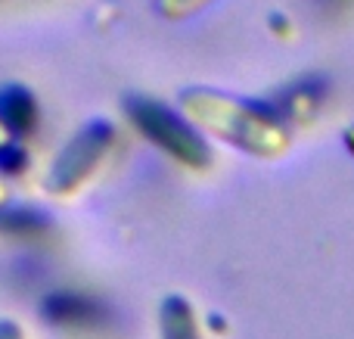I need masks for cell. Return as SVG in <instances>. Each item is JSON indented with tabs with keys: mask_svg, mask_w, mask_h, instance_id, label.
Masks as SVG:
<instances>
[{
	"mask_svg": "<svg viewBox=\"0 0 354 339\" xmlns=\"http://www.w3.org/2000/svg\"><path fill=\"white\" fill-rule=\"evenodd\" d=\"M183 106L199 128L224 137L233 147L245 149L252 156H280L289 147V134L283 128L280 116L261 109V106L239 103V100L221 97L212 91L183 93Z\"/></svg>",
	"mask_w": 354,
	"mask_h": 339,
	"instance_id": "cell-1",
	"label": "cell"
},
{
	"mask_svg": "<svg viewBox=\"0 0 354 339\" xmlns=\"http://www.w3.org/2000/svg\"><path fill=\"white\" fill-rule=\"evenodd\" d=\"M128 112H131L137 128H140L153 143H159L165 153H171L177 162L193 165V168L208 165L212 156H208V147L202 143V137L196 134V131H189L180 118L171 116V112H165L159 103H153V100H131Z\"/></svg>",
	"mask_w": 354,
	"mask_h": 339,
	"instance_id": "cell-2",
	"label": "cell"
},
{
	"mask_svg": "<svg viewBox=\"0 0 354 339\" xmlns=\"http://www.w3.org/2000/svg\"><path fill=\"white\" fill-rule=\"evenodd\" d=\"M109 140H112V131L106 128V125H91V128H84L62 149L59 162L53 165V174H50V187L59 193L75 190V187L97 168V162L103 159Z\"/></svg>",
	"mask_w": 354,
	"mask_h": 339,
	"instance_id": "cell-3",
	"label": "cell"
},
{
	"mask_svg": "<svg viewBox=\"0 0 354 339\" xmlns=\"http://www.w3.org/2000/svg\"><path fill=\"white\" fill-rule=\"evenodd\" d=\"M35 118H37L35 100L22 87H10V91L0 93V125L10 134H25L35 125Z\"/></svg>",
	"mask_w": 354,
	"mask_h": 339,
	"instance_id": "cell-4",
	"label": "cell"
},
{
	"mask_svg": "<svg viewBox=\"0 0 354 339\" xmlns=\"http://www.w3.org/2000/svg\"><path fill=\"white\" fill-rule=\"evenodd\" d=\"M162 330L165 339H199L196 333V318L183 299H168L162 309Z\"/></svg>",
	"mask_w": 354,
	"mask_h": 339,
	"instance_id": "cell-5",
	"label": "cell"
},
{
	"mask_svg": "<svg viewBox=\"0 0 354 339\" xmlns=\"http://www.w3.org/2000/svg\"><path fill=\"white\" fill-rule=\"evenodd\" d=\"M317 87L314 84H299V87H292L289 91V106H286V112H308V109H314V103H317Z\"/></svg>",
	"mask_w": 354,
	"mask_h": 339,
	"instance_id": "cell-6",
	"label": "cell"
},
{
	"mask_svg": "<svg viewBox=\"0 0 354 339\" xmlns=\"http://www.w3.org/2000/svg\"><path fill=\"white\" fill-rule=\"evenodd\" d=\"M205 3H208V0H159L162 12H165V16H171V19H183V16H189V12L202 10Z\"/></svg>",
	"mask_w": 354,
	"mask_h": 339,
	"instance_id": "cell-7",
	"label": "cell"
},
{
	"mask_svg": "<svg viewBox=\"0 0 354 339\" xmlns=\"http://www.w3.org/2000/svg\"><path fill=\"white\" fill-rule=\"evenodd\" d=\"M0 339H22V333L12 324H0Z\"/></svg>",
	"mask_w": 354,
	"mask_h": 339,
	"instance_id": "cell-8",
	"label": "cell"
},
{
	"mask_svg": "<svg viewBox=\"0 0 354 339\" xmlns=\"http://www.w3.org/2000/svg\"><path fill=\"white\" fill-rule=\"evenodd\" d=\"M6 134H10V131H6V128H3V125H0V149H3V147H6Z\"/></svg>",
	"mask_w": 354,
	"mask_h": 339,
	"instance_id": "cell-9",
	"label": "cell"
},
{
	"mask_svg": "<svg viewBox=\"0 0 354 339\" xmlns=\"http://www.w3.org/2000/svg\"><path fill=\"white\" fill-rule=\"evenodd\" d=\"M3 203H6V187L0 184V205H3Z\"/></svg>",
	"mask_w": 354,
	"mask_h": 339,
	"instance_id": "cell-10",
	"label": "cell"
},
{
	"mask_svg": "<svg viewBox=\"0 0 354 339\" xmlns=\"http://www.w3.org/2000/svg\"><path fill=\"white\" fill-rule=\"evenodd\" d=\"M348 147L354 149V128H351V134H348Z\"/></svg>",
	"mask_w": 354,
	"mask_h": 339,
	"instance_id": "cell-11",
	"label": "cell"
}]
</instances>
